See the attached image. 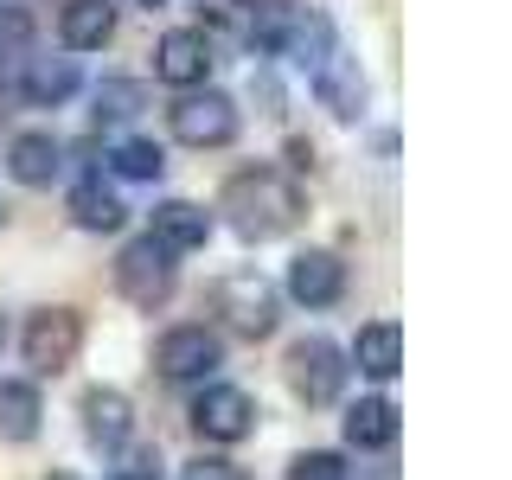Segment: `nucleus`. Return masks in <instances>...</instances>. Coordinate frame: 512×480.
<instances>
[{"label": "nucleus", "mask_w": 512, "mask_h": 480, "mask_svg": "<svg viewBox=\"0 0 512 480\" xmlns=\"http://www.w3.org/2000/svg\"><path fill=\"white\" fill-rule=\"evenodd\" d=\"M52 480H84V474H52Z\"/></svg>", "instance_id": "30"}, {"label": "nucleus", "mask_w": 512, "mask_h": 480, "mask_svg": "<svg viewBox=\"0 0 512 480\" xmlns=\"http://www.w3.org/2000/svg\"><path fill=\"white\" fill-rule=\"evenodd\" d=\"M282 480H352V468L340 448H301V455H288Z\"/></svg>", "instance_id": "24"}, {"label": "nucleus", "mask_w": 512, "mask_h": 480, "mask_svg": "<svg viewBox=\"0 0 512 480\" xmlns=\"http://www.w3.org/2000/svg\"><path fill=\"white\" fill-rule=\"evenodd\" d=\"M250 90L263 96V116H282V90H276V77H250Z\"/></svg>", "instance_id": "28"}, {"label": "nucleus", "mask_w": 512, "mask_h": 480, "mask_svg": "<svg viewBox=\"0 0 512 480\" xmlns=\"http://www.w3.org/2000/svg\"><path fill=\"white\" fill-rule=\"evenodd\" d=\"M58 39H64V52H103L116 39V0H64Z\"/></svg>", "instance_id": "16"}, {"label": "nucleus", "mask_w": 512, "mask_h": 480, "mask_svg": "<svg viewBox=\"0 0 512 480\" xmlns=\"http://www.w3.org/2000/svg\"><path fill=\"white\" fill-rule=\"evenodd\" d=\"M148 237H154V244H167L173 256L205 250V244H212V212H205V205H192V199H160Z\"/></svg>", "instance_id": "15"}, {"label": "nucleus", "mask_w": 512, "mask_h": 480, "mask_svg": "<svg viewBox=\"0 0 512 480\" xmlns=\"http://www.w3.org/2000/svg\"><path fill=\"white\" fill-rule=\"evenodd\" d=\"M218 212L244 244H276V237H288L308 218V192L282 167H237L218 192Z\"/></svg>", "instance_id": "1"}, {"label": "nucleus", "mask_w": 512, "mask_h": 480, "mask_svg": "<svg viewBox=\"0 0 512 480\" xmlns=\"http://www.w3.org/2000/svg\"><path fill=\"white\" fill-rule=\"evenodd\" d=\"M180 480H250V468H237L231 455H192L180 468Z\"/></svg>", "instance_id": "26"}, {"label": "nucleus", "mask_w": 512, "mask_h": 480, "mask_svg": "<svg viewBox=\"0 0 512 480\" xmlns=\"http://www.w3.org/2000/svg\"><path fill=\"white\" fill-rule=\"evenodd\" d=\"M109 480H160V455L154 448H128L116 468H109Z\"/></svg>", "instance_id": "27"}, {"label": "nucleus", "mask_w": 512, "mask_h": 480, "mask_svg": "<svg viewBox=\"0 0 512 480\" xmlns=\"http://www.w3.org/2000/svg\"><path fill=\"white\" fill-rule=\"evenodd\" d=\"M186 416H192V429H199V442H218V448L250 442L256 423H263V410H256V397L244 384H205Z\"/></svg>", "instance_id": "8"}, {"label": "nucleus", "mask_w": 512, "mask_h": 480, "mask_svg": "<svg viewBox=\"0 0 512 480\" xmlns=\"http://www.w3.org/2000/svg\"><path fill=\"white\" fill-rule=\"evenodd\" d=\"M90 103H96V109H90L96 122H135L141 109L154 103V96H148V84H141V77H122V71H116V77H103V84L90 90Z\"/></svg>", "instance_id": "22"}, {"label": "nucleus", "mask_w": 512, "mask_h": 480, "mask_svg": "<svg viewBox=\"0 0 512 480\" xmlns=\"http://www.w3.org/2000/svg\"><path fill=\"white\" fill-rule=\"evenodd\" d=\"M224 365V333L205 327V320H180L154 340V372L173 384H205Z\"/></svg>", "instance_id": "6"}, {"label": "nucleus", "mask_w": 512, "mask_h": 480, "mask_svg": "<svg viewBox=\"0 0 512 480\" xmlns=\"http://www.w3.org/2000/svg\"><path fill=\"white\" fill-rule=\"evenodd\" d=\"M212 314L224 320V333L237 340H269L282 327V288L263 276V269H224L212 282Z\"/></svg>", "instance_id": "2"}, {"label": "nucleus", "mask_w": 512, "mask_h": 480, "mask_svg": "<svg viewBox=\"0 0 512 480\" xmlns=\"http://www.w3.org/2000/svg\"><path fill=\"white\" fill-rule=\"evenodd\" d=\"M288 301H301V308H333V301L346 295V263L333 250H320V244H308V250H295L288 256Z\"/></svg>", "instance_id": "12"}, {"label": "nucleus", "mask_w": 512, "mask_h": 480, "mask_svg": "<svg viewBox=\"0 0 512 480\" xmlns=\"http://www.w3.org/2000/svg\"><path fill=\"white\" fill-rule=\"evenodd\" d=\"M340 429H346V448H359V455H384V448H397L404 416H397L391 397H359V404H346Z\"/></svg>", "instance_id": "14"}, {"label": "nucleus", "mask_w": 512, "mask_h": 480, "mask_svg": "<svg viewBox=\"0 0 512 480\" xmlns=\"http://www.w3.org/2000/svg\"><path fill=\"white\" fill-rule=\"evenodd\" d=\"M212 64H218L212 39L192 32V26H173V32H160V39H154V77H160V84H173L180 96L186 90H205Z\"/></svg>", "instance_id": "10"}, {"label": "nucleus", "mask_w": 512, "mask_h": 480, "mask_svg": "<svg viewBox=\"0 0 512 480\" xmlns=\"http://www.w3.org/2000/svg\"><path fill=\"white\" fill-rule=\"evenodd\" d=\"M77 84H84L77 58H20V96H26L32 109H58V103H71Z\"/></svg>", "instance_id": "19"}, {"label": "nucleus", "mask_w": 512, "mask_h": 480, "mask_svg": "<svg viewBox=\"0 0 512 480\" xmlns=\"http://www.w3.org/2000/svg\"><path fill=\"white\" fill-rule=\"evenodd\" d=\"M0 352H7V320H0Z\"/></svg>", "instance_id": "29"}, {"label": "nucleus", "mask_w": 512, "mask_h": 480, "mask_svg": "<svg viewBox=\"0 0 512 480\" xmlns=\"http://www.w3.org/2000/svg\"><path fill=\"white\" fill-rule=\"evenodd\" d=\"M26 52H32V13L0 7V58H26Z\"/></svg>", "instance_id": "25"}, {"label": "nucleus", "mask_w": 512, "mask_h": 480, "mask_svg": "<svg viewBox=\"0 0 512 480\" xmlns=\"http://www.w3.org/2000/svg\"><path fill=\"white\" fill-rule=\"evenodd\" d=\"M64 167V141L52 135V128H26V135L7 141V173L20 186H52Z\"/></svg>", "instance_id": "18"}, {"label": "nucleus", "mask_w": 512, "mask_h": 480, "mask_svg": "<svg viewBox=\"0 0 512 480\" xmlns=\"http://www.w3.org/2000/svg\"><path fill=\"white\" fill-rule=\"evenodd\" d=\"M282 378H288V391H295L308 410H327V404H340L352 365H346V352L333 346L327 333H301V340L288 346V359H282Z\"/></svg>", "instance_id": "4"}, {"label": "nucleus", "mask_w": 512, "mask_h": 480, "mask_svg": "<svg viewBox=\"0 0 512 480\" xmlns=\"http://www.w3.org/2000/svg\"><path fill=\"white\" fill-rule=\"evenodd\" d=\"M308 84H314V103L327 109L333 122H359V116H365V103H372V84H365L359 58H352L346 45H333V52L314 64Z\"/></svg>", "instance_id": "9"}, {"label": "nucleus", "mask_w": 512, "mask_h": 480, "mask_svg": "<svg viewBox=\"0 0 512 480\" xmlns=\"http://www.w3.org/2000/svg\"><path fill=\"white\" fill-rule=\"evenodd\" d=\"M20 352H26L32 378H58V372H71L77 352H84V314L64 308V301H58V308H32L26 333H20Z\"/></svg>", "instance_id": "5"}, {"label": "nucleus", "mask_w": 512, "mask_h": 480, "mask_svg": "<svg viewBox=\"0 0 512 480\" xmlns=\"http://www.w3.org/2000/svg\"><path fill=\"white\" fill-rule=\"evenodd\" d=\"M45 423L39 384L32 378H0V442H32Z\"/></svg>", "instance_id": "20"}, {"label": "nucleus", "mask_w": 512, "mask_h": 480, "mask_svg": "<svg viewBox=\"0 0 512 480\" xmlns=\"http://www.w3.org/2000/svg\"><path fill=\"white\" fill-rule=\"evenodd\" d=\"M237 128H244V116H237V103L224 90H186L167 109V135L180 148H231Z\"/></svg>", "instance_id": "7"}, {"label": "nucleus", "mask_w": 512, "mask_h": 480, "mask_svg": "<svg viewBox=\"0 0 512 480\" xmlns=\"http://www.w3.org/2000/svg\"><path fill=\"white\" fill-rule=\"evenodd\" d=\"M346 365H359V378H372V384H391L404 372V327H397V320H365V327L352 333Z\"/></svg>", "instance_id": "13"}, {"label": "nucleus", "mask_w": 512, "mask_h": 480, "mask_svg": "<svg viewBox=\"0 0 512 480\" xmlns=\"http://www.w3.org/2000/svg\"><path fill=\"white\" fill-rule=\"evenodd\" d=\"M173 288H180V256H173L167 244H154L148 231L128 237V244L116 250V295L128 301V308L160 314L173 301Z\"/></svg>", "instance_id": "3"}, {"label": "nucleus", "mask_w": 512, "mask_h": 480, "mask_svg": "<svg viewBox=\"0 0 512 480\" xmlns=\"http://www.w3.org/2000/svg\"><path fill=\"white\" fill-rule=\"evenodd\" d=\"M109 173H116V180H160V173H167V154H160V141H148V135H128V141L109 148Z\"/></svg>", "instance_id": "23"}, {"label": "nucleus", "mask_w": 512, "mask_h": 480, "mask_svg": "<svg viewBox=\"0 0 512 480\" xmlns=\"http://www.w3.org/2000/svg\"><path fill=\"white\" fill-rule=\"evenodd\" d=\"M77 416H84V442L103 448V455L128 448V436H135V404H128V391H116V384H90L77 397Z\"/></svg>", "instance_id": "11"}, {"label": "nucleus", "mask_w": 512, "mask_h": 480, "mask_svg": "<svg viewBox=\"0 0 512 480\" xmlns=\"http://www.w3.org/2000/svg\"><path fill=\"white\" fill-rule=\"evenodd\" d=\"M64 212H71L77 231H122L128 224V205H122V192L116 186H103V173H84V180L71 186V199H64Z\"/></svg>", "instance_id": "17"}, {"label": "nucleus", "mask_w": 512, "mask_h": 480, "mask_svg": "<svg viewBox=\"0 0 512 480\" xmlns=\"http://www.w3.org/2000/svg\"><path fill=\"white\" fill-rule=\"evenodd\" d=\"M141 7H167V0H141Z\"/></svg>", "instance_id": "31"}, {"label": "nucleus", "mask_w": 512, "mask_h": 480, "mask_svg": "<svg viewBox=\"0 0 512 480\" xmlns=\"http://www.w3.org/2000/svg\"><path fill=\"white\" fill-rule=\"evenodd\" d=\"M333 45H340V39H333V20H327V13H288L276 52H282V58H295L301 71H314V64L327 58Z\"/></svg>", "instance_id": "21"}, {"label": "nucleus", "mask_w": 512, "mask_h": 480, "mask_svg": "<svg viewBox=\"0 0 512 480\" xmlns=\"http://www.w3.org/2000/svg\"><path fill=\"white\" fill-rule=\"evenodd\" d=\"M0 224H7V205H0Z\"/></svg>", "instance_id": "32"}]
</instances>
